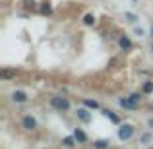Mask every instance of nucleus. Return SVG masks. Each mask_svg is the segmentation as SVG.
Returning a JSON list of instances; mask_svg holds the SVG:
<instances>
[{
  "label": "nucleus",
  "mask_w": 153,
  "mask_h": 149,
  "mask_svg": "<svg viewBox=\"0 0 153 149\" xmlns=\"http://www.w3.org/2000/svg\"><path fill=\"white\" fill-rule=\"evenodd\" d=\"M142 142H143V143H149V142H151V134H143V136H142Z\"/></svg>",
  "instance_id": "obj_19"
},
{
  "label": "nucleus",
  "mask_w": 153,
  "mask_h": 149,
  "mask_svg": "<svg viewBox=\"0 0 153 149\" xmlns=\"http://www.w3.org/2000/svg\"><path fill=\"white\" fill-rule=\"evenodd\" d=\"M128 99H130L132 103L136 105V107H138V105H140V101H142V97H140V93H132V95H130V97H128Z\"/></svg>",
  "instance_id": "obj_14"
},
{
  "label": "nucleus",
  "mask_w": 153,
  "mask_h": 149,
  "mask_svg": "<svg viewBox=\"0 0 153 149\" xmlns=\"http://www.w3.org/2000/svg\"><path fill=\"white\" fill-rule=\"evenodd\" d=\"M149 149H153V147H149Z\"/></svg>",
  "instance_id": "obj_24"
},
{
  "label": "nucleus",
  "mask_w": 153,
  "mask_h": 149,
  "mask_svg": "<svg viewBox=\"0 0 153 149\" xmlns=\"http://www.w3.org/2000/svg\"><path fill=\"white\" fill-rule=\"evenodd\" d=\"M12 101H14V103H25L27 101L25 91H14V93H12Z\"/></svg>",
  "instance_id": "obj_5"
},
{
  "label": "nucleus",
  "mask_w": 153,
  "mask_h": 149,
  "mask_svg": "<svg viewBox=\"0 0 153 149\" xmlns=\"http://www.w3.org/2000/svg\"><path fill=\"white\" fill-rule=\"evenodd\" d=\"M83 105H85L87 108H93V110L99 108V103H97V101H91V99H83Z\"/></svg>",
  "instance_id": "obj_10"
},
{
  "label": "nucleus",
  "mask_w": 153,
  "mask_h": 149,
  "mask_svg": "<svg viewBox=\"0 0 153 149\" xmlns=\"http://www.w3.org/2000/svg\"><path fill=\"white\" fill-rule=\"evenodd\" d=\"M78 118L82 120V122L89 124V122H91V112L87 110V108H79V110H78Z\"/></svg>",
  "instance_id": "obj_4"
},
{
  "label": "nucleus",
  "mask_w": 153,
  "mask_h": 149,
  "mask_svg": "<svg viewBox=\"0 0 153 149\" xmlns=\"http://www.w3.org/2000/svg\"><path fill=\"white\" fill-rule=\"evenodd\" d=\"M103 114L107 116L108 120H112V122H114V124H118V122H120V120H118V116H116V114H114V112H112V110H108V108H105V110H103Z\"/></svg>",
  "instance_id": "obj_9"
},
{
  "label": "nucleus",
  "mask_w": 153,
  "mask_h": 149,
  "mask_svg": "<svg viewBox=\"0 0 153 149\" xmlns=\"http://www.w3.org/2000/svg\"><path fill=\"white\" fill-rule=\"evenodd\" d=\"M120 107H124V108H130V110H134V108H138L134 103H132L128 97H124V99H120Z\"/></svg>",
  "instance_id": "obj_7"
},
{
  "label": "nucleus",
  "mask_w": 153,
  "mask_h": 149,
  "mask_svg": "<svg viewBox=\"0 0 153 149\" xmlns=\"http://www.w3.org/2000/svg\"><path fill=\"white\" fill-rule=\"evenodd\" d=\"M83 23H85V25H93L95 23V16L93 14H85L83 16Z\"/></svg>",
  "instance_id": "obj_11"
},
{
  "label": "nucleus",
  "mask_w": 153,
  "mask_h": 149,
  "mask_svg": "<svg viewBox=\"0 0 153 149\" xmlns=\"http://www.w3.org/2000/svg\"><path fill=\"white\" fill-rule=\"evenodd\" d=\"M93 145L97 149H105V147H108V142L107 139H97V142H93Z\"/></svg>",
  "instance_id": "obj_12"
},
{
  "label": "nucleus",
  "mask_w": 153,
  "mask_h": 149,
  "mask_svg": "<svg viewBox=\"0 0 153 149\" xmlns=\"http://www.w3.org/2000/svg\"><path fill=\"white\" fill-rule=\"evenodd\" d=\"M151 50H153V45H151Z\"/></svg>",
  "instance_id": "obj_23"
},
{
  "label": "nucleus",
  "mask_w": 153,
  "mask_h": 149,
  "mask_svg": "<svg viewBox=\"0 0 153 149\" xmlns=\"http://www.w3.org/2000/svg\"><path fill=\"white\" fill-rule=\"evenodd\" d=\"M151 37H153V27H151Z\"/></svg>",
  "instance_id": "obj_22"
},
{
  "label": "nucleus",
  "mask_w": 153,
  "mask_h": 149,
  "mask_svg": "<svg viewBox=\"0 0 153 149\" xmlns=\"http://www.w3.org/2000/svg\"><path fill=\"white\" fill-rule=\"evenodd\" d=\"M51 105L56 108V110H60V112H66L68 108H70V101H68L66 97H58V95L51 99Z\"/></svg>",
  "instance_id": "obj_1"
},
{
  "label": "nucleus",
  "mask_w": 153,
  "mask_h": 149,
  "mask_svg": "<svg viewBox=\"0 0 153 149\" xmlns=\"http://www.w3.org/2000/svg\"><path fill=\"white\" fill-rule=\"evenodd\" d=\"M151 91H153V82H147L143 85V93H151Z\"/></svg>",
  "instance_id": "obj_16"
},
{
  "label": "nucleus",
  "mask_w": 153,
  "mask_h": 149,
  "mask_svg": "<svg viewBox=\"0 0 153 149\" xmlns=\"http://www.w3.org/2000/svg\"><path fill=\"white\" fill-rule=\"evenodd\" d=\"M74 142H76V138H70V136L62 139V143H64V145H66V147H72V145H74Z\"/></svg>",
  "instance_id": "obj_15"
},
{
  "label": "nucleus",
  "mask_w": 153,
  "mask_h": 149,
  "mask_svg": "<svg viewBox=\"0 0 153 149\" xmlns=\"http://www.w3.org/2000/svg\"><path fill=\"white\" fill-rule=\"evenodd\" d=\"M147 124H149V128H153V118H149V120H147Z\"/></svg>",
  "instance_id": "obj_21"
},
{
  "label": "nucleus",
  "mask_w": 153,
  "mask_h": 149,
  "mask_svg": "<svg viewBox=\"0 0 153 149\" xmlns=\"http://www.w3.org/2000/svg\"><path fill=\"white\" fill-rule=\"evenodd\" d=\"M118 45H120V49L128 50V49L132 47V43H130V39H128V37H120V39H118Z\"/></svg>",
  "instance_id": "obj_8"
},
{
  "label": "nucleus",
  "mask_w": 153,
  "mask_h": 149,
  "mask_svg": "<svg viewBox=\"0 0 153 149\" xmlns=\"http://www.w3.org/2000/svg\"><path fill=\"white\" fill-rule=\"evenodd\" d=\"M132 136H134V126H132V124H124V126L118 128V138L122 139V142L130 139Z\"/></svg>",
  "instance_id": "obj_2"
},
{
  "label": "nucleus",
  "mask_w": 153,
  "mask_h": 149,
  "mask_svg": "<svg viewBox=\"0 0 153 149\" xmlns=\"http://www.w3.org/2000/svg\"><path fill=\"white\" fill-rule=\"evenodd\" d=\"M74 138H76V142H79V143L87 142V136H85V132H82L79 128H76V132H74Z\"/></svg>",
  "instance_id": "obj_6"
},
{
  "label": "nucleus",
  "mask_w": 153,
  "mask_h": 149,
  "mask_svg": "<svg viewBox=\"0 0 153 149\" xmlns=\"http://www.w3.org/2000/svg\"><path fill=\"white\" fill-rule=\"evenodd\" d=\"M23 6H25V8H33L35 6V0H23Z\"/></svg>",
  "instance_id": "obj_18"
},
{
  "label": "nucleus",
  "mask_w": 153,
  "mask_h": 149,
  "mask_svg": "<svg viewBox=\"0 0 153 149\" xmlns=\"http://www.w3.org/2000/svg\"><path fill=\"white\" fill-rule=\"evenodd\" d=\"M51 12H52L51 4H49V2H43V4H41V14H45V16H47V14H51Z\"/></svg>",
  "instance_id": "obj_13"
},
{
  "label": "nucleus",
  "mask_w": 153,
  "mask_h": 149,
  "mask_svg": "<svg viewBox=\"0 0 153 149\" xmlns=\"http://www.w3.org/2000/svg\"><path fill=\"white\" fill-rule=\"evenodd\" d=\"M2 76H4V78H12V72H10V70H4Z\"/></svg>",
  "instance_id": "obj_20"
},
{
  "label": "nucleus",
  "mask_w": 153,
  "mask_h": 149,
  "mask_svg": "<svg viewBox=\"0 0 153 149\" xmlns=\"http://www.w3.org/2000/svg\"><path fill=\"white\" fill-rule=\"evenodd\" d=\"M23 128H25V130H35V128H37V120L29 114L23 116Z\"/></svg>",
  "instance_id": "obj_3"
},
{
  "label": "nucleus",
  "mask_w": 153,
  "mask_h": 149,
  "mask_svg": "<svg viewBox=\"0 0 153 149\" xmlns=\"http://www.w3.org/2000/svg\"><path fill=\"white\" fill-rule=\"evenodd\" d=\"M126 19H128L130 23H136V16H134V14H130V12H126Z\"/></svg>",
  "instance_id": "obj_17"
}]
</instances>
